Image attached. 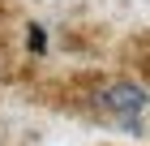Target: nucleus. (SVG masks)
<instances>
[{
    "label": "nucleus",
    "instance_id": "1",
    "mask_svg": "<svg viewBox=\"0 0 150 146\" xmlns=\"http://www.w3.org/2000/svg\"><path fill=\"white\" fill-rule=\"evenodd\" d=\"M94 108L99 112H107L120 129H129V133H146V86L142 82H107V86L94 90Z\"/></svg>",
    "mask_w": 150,
    "mask_h": 146
},
{
    "label": "nucleus",
    "instance_id": "2",
    "mask_svg": "<svg viewBox=\"0 0 150 146\" xmlns=\"http://www.w3.org/2000/svg\"><path fill=\"white\" fill-rule=\"evenodd\" d=\"M26 47H30V52H43V47H47V39H43V26H30V34H26Z\"/></svg>",
    "mask_w": 150,
    "mask_h": 146
}]
</instances>
